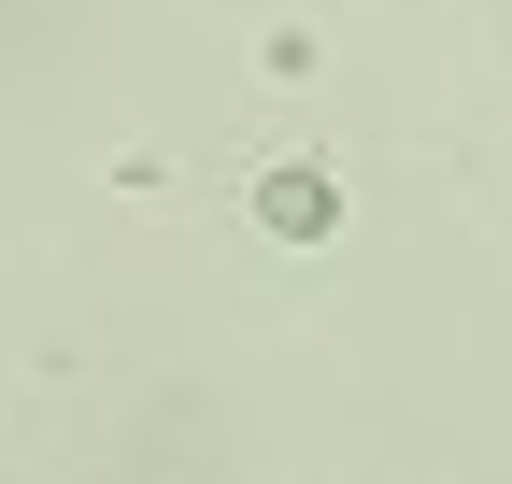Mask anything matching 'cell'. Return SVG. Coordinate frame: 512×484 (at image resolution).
<instances>
[{"label": "cell", "mask_w": 512, "mask_h": 484, "mask_svg": "<svg viewBox=\"0 0 512 484\" xmlns=\"http://www.w3.org/2000/svg\"><path fill=\"white\" fill-rule=\"evenodd\" d=\"M256 214H271L285 242H313V228H328V186H313V171H271V186H256Z\"/></svg>", "instance_id": "obj_1"}]
</instances>
